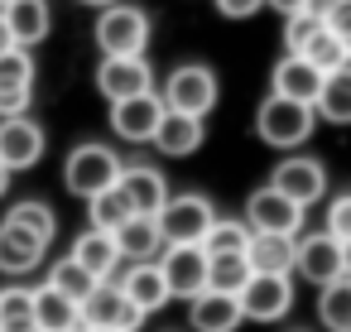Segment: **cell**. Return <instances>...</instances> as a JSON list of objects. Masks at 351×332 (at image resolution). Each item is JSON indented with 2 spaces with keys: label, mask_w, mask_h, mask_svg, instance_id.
Returning a JSON list of instances; mask_svg holds the SVG:
<instances>
[{
  "label": "cell",
  "mask_w": 351,
  "mask_h": 332,
  "mask_svg": "<svg viewBox=\"0 0 351 332\" xmlns=\"http://www.w3.org/2000/svg\"><path fill=\"white\" fill-rule=\"evenodd\" d=\"M197 246L207 250V260H212V255H245V246H250V226H245V222H226V217H217Z\"/></svg>",
  "instance_id": "29"
},
{
  "label": "cell",
  "mask_w": 351,
  "mask_h": 332,
  "mask_svg": "<svg viewBox=\"0 0 351 332\" xmlns=\"http://www.w3.org/2000/svg\"><path fill=\"white\" fill-rule=\"evenodd\" d=\"M34 327H39V332L82 327V308H77L68 294H58L53 284H44V289H34Z\"/></svg>",
  "instance_id": "26"
},
{
  "label": "cell",
  "mask_w": 351,
  "mask_h": 332,
  "mask_svg": "<svg viewBox=\"0 0 351 332\" xmlns=\"http://www.w3.org/2000/svg\"><path fill=\"white\" fill-rule=\"evenodd\" d=\"M269 188H279L289 202H298V207H313L322 193H327V164L322 159H313V154H293V159H284L274 174H269Z\"/></svg>",
  "instance_id": "11"
},
{
  "label": "cell",
  "mask_w": 351,
  "mask_h": 332,
  "mask_svg": "<svg viewBox=\"0 0 351 332\" xmlns=\"http://www.w3.org/2000/svg\"><path fill=\"white\" fill-rule=\"evenodd\" d=\"M5 188H10V169L0 164V198H5Z\"/></svg>",
  "instance_id": "44"
},
{
  "label": "cell",
  "mask_w": 351,
  "mask_h": 332,
  "mask_svg": "<svg viewBox=\"0 0 351 332\" xmlns=\"http://www.w3.org/2000/svg\"><path fill=\"white\" fill-rule=\"evenodd\" d=\"M5 222H15V226H25V231H34L39 241H53L58 236V217H53V207L49 202H15L10 212H5Z\"/></svg>",
  "instance_id": "32"
},
{
  "label": "cell",
  "mask_w": 351,
  "mask_h": 332,
  "mask_svg": "<svg viewBox=\"0 0 351 332\" xmlns=\"http://www.w3.org/2000/svg\"><path fill=\"white\" fill-rule=\"evenodd\" d=\"M121 154L111 150V145H77L68 159H63V183H68V193L73 198H97V193H106V188H116V178H121Z\"/></svg>",
  "instance_id": "1"
},
{
  "label": "cell",
  "mask_w": 351,
  "mask_h": 332,
  "mask_svg": "<svg viewBox=\"0 0 351 332\" xmlns=\"http://www.w3.org/2000/svg\"><path fill=\"white\" fill-rule=\"evenodd\" d=\"M188 322H193V332H236L245 322V313H241L236 294L202 289L197 298H188Z\"/></svg>",
  "instance_id": "19"
},
{
  "label": "cell",
  "mask_w": 351,
  "mask_h": 332,
  "mask_svg": "<svg viewBox=\"0 0 351 332\" xmlns=\"http://www.w3.org/2000/svg\"><path fill=\"white\" fill-rule=\"evenodd\" d=\"M82 332H121V327H82Z\"/></svg>",
  "instance_id": "46"
},
{
  "label": "cell",
  "mask_w": 351,
  "mask_h": 332,
  "mask_svg": "<svg viewBox=\"0 0 351 332\" xmlns=\"http://www.w3.org/2000/svg\"><path fill=\"white\" fill-rule=\"evenodd\" d=\"M265 5H274L279 15H298V10H303V0H265Z\"/></svg>",
  "instance_id": "41"
},
{
  "label": "cell",
  "mask_w": 351,
  "mask_h": 332,
  "mask_svg": "<svg viewBox=\"0 0 351 332\" xmlns=\"http://www.w3.org/2000/svg\"><path fill=\"white\" fill-rule=\"evenodd\" d=\"M260 5H265V0H217V10H221L226 20H250Z\"/></svg>",
  "instance_id": "39"
},
{
  "label": "cell",
  "mask_w": 351,
  "mask_h": 332,
  "mask_svg": "<svg viewBox=\"0 0 351 332\" xmlns=\"http://www.w3.org/2000/svg\"><path fill=\"white\" fill-rule=\"evenodd\" d=\"M116 284H121V294L130 298V308H140L145 318H149V313H159V308H164V303L173 298L154 260H135V265H130V270H125V274H121Z\"/></svg>",
  "instance_id": "21"
},
{
  "label": "cell",
  "mask_w": 351,
  "mask_h": 332,
  "mask_svg": "<svg viewBox=\"0 0 351 332\" xmlns=\"http://www.w3.org/2000/svg\"><path fill=\"white\" fill-rule=\"evenodd\" d=\"M82 5H92V10H106V5H116V0H82Z\"/></svg>",
  "instance_id": "45"
},
{
  "label": "cell",
  "mask_w": 351,
  "mask_h": 332,
  "mask_svg": "<svg viewBox=\"0 0 351 332\" xmlns=\"http://www.w3.org/2000/svg\"><path fill=\"white\" fill-rule=\"evenodd\" d=\"M87 217L97 231H116L121 222H130V202L121 198V188H106V193L87 198Z\"/></svg>",
  "instance_id": "34"
},
{
  "label": "cell",
  "mask_w": 351,
  "mask_h": 332,
  "mask_svg": "<svg viewBox=\"0 0 351 332\" xmlns=\"http://www.w3.org/2000/svg\"><path fill=\"white\" fill-rule=\"evenodd\" d=\"M73 260L101 284V279H116V270L125 265V255H121V246H116V236L111 231H97V226H87L77 241H73Z\"/></svg>",
  "instance_id": "20"
},
{
  "label": "cell",
  "mask_w": 351,
  "mask_h": 332,
  "mask_svg": "<svg viewBox=\"0 0 351 332\" xmlns=\"http://www.w3.org/2000/svg\"><path fill=\"white\" fill-rule=\"evenodd\" d=\"M236 298L250 322H279L293 308V284H289V274H250Z\"/></svg>",
  "instance_id": "10"
},
{
  "label": "cell",
  "mask_w": 351,
  "mask_h": 332,
  "mask_svg": "<svg viewBox=\"0 0 351 332\" xmlns=\"http://www.w3.org/2000/svg\"><path fill=\"white\" fill-rule=\"evenodd\" d=\"M245 265H250V274H293V236L250 231Z\"/></svg>",
  "instance_id": "24"
},
{
  "label": "cell",
  "mask_w": 351,
  "mask_h": 332,
  "mask_svg": "<svg viewBox=\"0 0 351 332\" xmlns=\"http://www.w3.org/2000/svg\"><path fill=\"white\" fill-rule=\"evenodd\" d=\"M5 5H10V0H0V10H5Z\"/></svg>",
  "instance_id": "49"
},
{
  "label": "cell",
  "mask_w": 351,
  "mask_h": 332,
  "mask_svg": "<svg viewBox=\"0 0 351 332\" xmlns=\"http://www.w3.org/2000/svg\"><path fill=\"white\" fill-rule=\"evenodd\" d=\"M245 279H250L245 255H212V260H207V289H217V294H241Z\"/></svg>",
  "instance_id": "33"
},
{
  "label": "cell",
  "mask_w": 351,
  "mask_h": 332,
  "mask_svg": "<svg viewBox=\"0 0 351 332\" xmlns=\"http://www.w3.org/2000/svg\"><path fill=\"white\" fill-rule=\"evenodd\" d=\"M293 270H298L308 284H317V289L346 279V274H341V241H332L327 231L293 236Z\"/></svg>",
  "instance_id": "9"
},
{
  "label": "cell",
  "mask_w": 351,
  "mask_h": 332,
  "mask_svg": "<svg viewBox=\"0 0 351 332\" xmlns=\"http://www.w3.org/2000/svg\"><path fill=\"white\" fill-rule=\"evenodd\" d=\"M164 97L159 92H140V97H125V102H111V130L116 140L125 145H149L159 121H164Z\"/></svg>",
  "instance_id": "7"
},
{
  "label": "cell",
  "mask_w": 351,
  "mask_h": 332,
  "mask_svg": "<svg viewBox=\"0 0 351 332\" xmlns=\"http://www.w3.org/2000/svg\"><path fill=\"white\" fill-rule=\"evenodd\" d=\"M341 274H346V279H351V241H346V246H341Z\"/></svg>",
  "instance_id": "43"
},
{
  "label": "cell",
  "mask_w": 351,
  "mask_h": 332,
  "mask_svg": "<svg viewBox=\"0 0 351 332\" xmlns=\"http://www.w3.org/2000/svg\"><path fill=\"white\" fill-rule=\"evenodd\" d=\"M159 97H164L169 111H183V116H202L207 121V111L221 97V82H217V73L207 63H183V68L169 73V82H164Z\"/></svg>",
  "instance_id": "5"
},
{
  "label": "cell",
  "mask_w": 351,
  "mask_h": 332,
  "mask_svg": "<svg viewBox=\"0 0 351 332\" xmlns=\"http://www.w3.org/2000/svg\"><path fill=\"white\" fill-rule=\"evenodd\" d=\"M269 92H274V97H289V102L313 106V102H317V92H322V73H317L308 58L284 54V58L274 63V73H269Z\"/></svg>",
  "instance_id": "17"
},
{
  "label": "cell",
  "mask_w": 351,
  "mask_h": 332,
  "mask_svg": "<svg viewBox=\"0 0 351 332\" xmlns=\"http://www.w3.org/2000/svg\"><path fill=\"white\" fill-rule=\"evenodd\" d=\"M159 274L173 298H197L207 289V250L202 246H164Z\"/></svg>",
  "instance_id": "15"
},
{
  "label": "cell",
  "mask_w": 351,
  "mask_h": 332,
  "mask_svg": "<svg viewBox=\"0 0 351 332\" xmlns=\"http://www.w3.org/2000/svg\"><path fill=\"white\" fill-rule=\"evenodd\" d=\"M303 212L298 202H289L279 188H255L245 202V226L250 231H269V236H303Z\"/></svg>",
  "instance_id": "6"
},
{
  "label": "cell",
  "mask_w": 351,
  "mask_h": 332,
  "mask_svg": "<svg viewBox=\"0 0 351 332\" xmlns=\"http://www.w3.org/2000/svg\"><path fill=\"white\" fill-rule=\"evenodd\" d=\"M63 332H82V327H63Z\"/></svg>",
  "instance_id": "48"
},
{
  "label": "cell",
  "mask_w": 351,
  "mask_h": 332,
  "mask_svg": "<svg viewBox=\"0 0 351 332\" xmlns=\"http://www.w3.org/2000/svg\"><path fill=\"white\" fill-rule=\"evenodd\" d=\"M317 318H322V327H327V332H351V279L322 284Z\"/></svg>",
  "instance_id": "30"
},
{
  "label": "cell",
  "mask_w": 351,
  "mask_h": 332,
  "mask_svg": "<svg viewBox=\"0 0 351 332\" xmlns=\"http://www.w3.org/2000/svg\"><path fill=\"white\" fill-rule=\"evenodd\" d=\"M298 58H308L322 78H327V73H337V68H346V49H341V39H337L327 25H322V29H317V34L298 49Z\"/></svg>",
  "instance_id": "31"
},
{
  "label": "cell",
  "mask_w": 351,
  "mask_h": 332,
  "mask_svg": "<svg viewBox=\"0 0 351 332\" xmlns=\"http://www.w3.org/2000/svg\"><path fill=\"white\" fill-rule=\"evenodd\" d=\"M337 5H341V0H303V10H308V15H317V20H327Z\"/></svg>",
  "instance_id": "40"
},
{
  "label": "cell",
  "mask_w": 351,
  "mask_h": 332,
  "mask_svg": "<svg viewBox=\"0 0 351 332\" xmlns=\"http://www.w3.org/2000/svg\"><path fill=\"white\" fill-rule=\"evenodd\" d=\"M0 332H39L34 327V289H25V284L0 289Z\"/></svg>",
  "instance_id": "28"
},
{
  "label": "cell",
  "mask_w": 351,
  "mask_h": 332,
  "mask_svg": "<svg viewBox=\"0 0 351 332\" xmlns=\"http://www.w3.org/2000/svg\"><path fill=\"white\" fill-rule=\"evenodd\" d=\"M346 73H351V54H346Z\"/></svg>",
  "instance_id": "47"
},
{
  "label": "cell",
  "mask_w": 351,
  "mask_h": 332,
  "mask_svg": "<svg viewBox=\"0 0 351 332\" xmlns=\"http://www.w3.org/2000/svg\"><path fill=\"white\" fill-rule=\"evenodd\" d=\"M29 102H34V58L29 49H5L0 54V121L29 116Z\"/></svg>",
  "instance_id": "13"
},
{
  "label": "cell",
  "mask_w": 351,
  "mask_h": 332,
  "mask_svg": "<svg viewBox=\"0 0 351 332\" xmlns=\"http://www.w3.org/2000/svg\"><path fill=\"white\" fill-rule=\"evenodd\" d=\"M77 308H82V327H121V332H135L145 322V313L130 308V298L121 294L116 279H101Z\"/></svg>",
  "instance_id": "12"
},
{
  "label": "cell",
  "mask_w": 351,
  "mask_h": 332,
  "mask_svg": "<svg viewBox=\"0 0 351 332\" xmlns=\"http://www.w3.org/2000/svg\"><path fill=\"white\" fill-rule=\"evenodd\" d=\"M49 284H53L58 294H68L73 303H82V298H87V294L97 289V279H92V274H87V270H82V265H77L73 255H68V260H58V265L49 270Z\"/></svg>",
  "instance_id": "35"
},
{
  "label": "cell",
  "mask_w": 351,
  "mask_h": 332,
  "mask_svg": "<svg viewBox=\"0 0 351 332\" xmlns=\"http://www.w3.org/2000/svg\"><path fill=\"white\" fill-rule=\"evenodd\" d=\"M5 29H10V39H15V49H34V44H44L49 39V29H53V10H49V0H10L5 10Z\"/></svg>",
  "instance_id": "23"
},
{
  "label": "cell",
  "mask_w": 351,
  "mask_h": 332,
  "mask_svg": "<svg viewBox=\"0 0 351 332\" xmlns=\"http://www.w3.org/2000/svg\"><path fill=\"white\" fill-rule=\"evenodd\" d=\"M97 92L106 102H125L140 92H154V68L145 54H125V58H101L97 63Z\"/></svg>",
  "instance_id": "8"
},
{
  "label": "cell",
  "mask_w": 351,
  "mask_h": 332,
  "mask_svg": "<svg viewBox=\"0 0 351 332\" xmlns=\"http://www.w3.org/2000/svg\"><path fill=\"white\" fill-rule=\"evenodd\" d=\"M313 116H322L332 126H351V73L346 68H337V73L322 78V92L313 102Z\"/></svg>",
  "instance_id": "27"
},
{
  "label": "cell",
  "mask_w": 351,
  "mask_h": 332,
  "mask_svg": "<svg viewBox=\"0 0 351 332\" xmlns=\"http://www.w3.org/2000/svg\"><path fill=\"white\" fill-rule=\"evenodd\" d=\"M154 222H159L164 246H197V241L207 236V226L217 222V207H212L202 193H173V198L154 212Z\"/></svg>",
  "instance_id": "4"
},
{
  "label": "cell",
  "mask_w": 351,
  "mask_h": 332,
  "mask_svg": "<svg viewBox=\"0 0 351 332\" xmlns=\"http://www.w3.org/2000/svg\"><path fill=\"white\" fill-rule=\"evenodd\" d=\"M116 188L130 202V212H140V217H154L169 202V183H164V174L154 164H125L121 178H116Z\"/></svg>",
  "instance_id": "16"
},
{
  "label": "cell",
  "mask_w": 351,
  "mask_h": 332,
  "mask_svg": "<svg viewBox=\"0 0 351 332\" xmlns=\"http://www.w3.org/2000/svg\"><path fill=\"white\" fill-rule=\"evenodd\" d=\"M44 159V126L29 116H5L0 121V164L10 174H25Z\"/></svg>",
  "instance_id": "14"
},
{
  "label": "cell",
  "mask_w": 351,
  "mask_h": 332,
  "mask_svg": "<svg viewBox=\"0 0 351 332\" xmlns=\"http://www.w3.org/2000/svg\"><path fill=\"white\" fill-rule=\"evenodd\" d=\"M149 15L140 5H125V0H116V5H106L97 15V49L101 58H125V54H145L149 44Z\"/></svg>",
  "instance_id": "3"
},
{
  "label": "cell",
  "mask_w": 351,
  "mask_h": 332,
  "mask_svg": "<svg viewBox=\"0 0 351 332\" xmlns=\"http://www.w3.org/2000/svg\"><path fill=\"white\" fill-rule=\"evenodd\" d=\"M116 246H121V255L135 265V260H154L159 250H164V236H159V222L154 217H140V212H130V222H121L116 231Z\"/></svg>",
  "instance_id": "25"
},
{
  "label": "cell",
  "mask_w": 351,
  "mask_h": 332,
  "mask_svg": "<svg viewBox=\"0 0 351 332\" xmlns=\"http://www.w3.org/2000/svg\"><path fill=\"white\" fill-rule=\"evenodd\" d=\"M313 126H317L313 106L289 102V97H274V92H269V97L260 102V111H255V130H260V140L274 145V150H298V145L313 135Z\"/></svg>",
  "instance_id": "2"
},
{
  "label": "cell",
  "mask_w": 351,
  "mask_h": 332,
  "mask_svg": "<svg viewBox=\"0 0 351 332\" xmlns=\"http://www.w3.org/2000/svg\"><path fill=\"white\" fill-rule=\"evenodd\" d=\"M332 241H351V193H337L332 202H327V226H322Z\"/></svg>",
  "instance_id": "37"
},
{
  "label": "cell",
  "mask_w": 351,
  "mask_h": 332,
  "mask_svg": "<svg viewBox=\"0 0 351 332\" xmlns=\"http://www.w3.org/2000/svg\"><path fill=\"white\" fill-rule=\"evenodd\" d=\"M49 241H39L34 231L15 226V222H0V274H29L44 265Z\"/></svg>",
  "instance_id": "22"
},
{
  "label": "cell",
  "mask_w": 351,
  "mask_h": 332,
  "mask_svg": "<svg viewBox=\"0 0 351 332\" xmlns=\"http://www.w3.org/2000/svg\"><path fill=\"white\" fill-rule=\"evenodd\" d=\"M5 49H15V39H10V29H5V15H0V54Z\"/></svg>",
  "instance_id": "42"
},
{
  "label": "cell",
  "mask_w": 351,
  "mask_h": 332,
  "mask_svg": "<svg viewBox=\"0 0 351 332\" xmlns=\"http://www.w3.org/2000/svg\"><path fill=\"white\" fill-rule=\"evenodd\" d=\"M317 29H322V20H317V15H308V10L284 15V54H298V49H303Z\"/></svg>",
  "instance_id": "36"
},
{
  "label": "cell",
  "mask_w": 351,
  "mask_h": 332,
  "mask_svg": "<svg viewBox=\"0 0 351 332\" xmlns=\"http://www.w3.org/2000/svg\"><path fill=\"white\" fill-rule=\"evenodd\" d=\"M322 25H327V29H332V34L341 39V49L351 54V0H341V5H337V10H332V15H327Z\"/></svg>",
  "instance_id": "38"
},
{
  "label": "cell",
  "mask_w": 351,
  "mask_h": 332,
  "mask_svg": "<svg viewBox=\"0 0 351 332\" xmlns=\"http://www.w3.org/2000/svg\"><path fill=\"white\" fill-rule=\"evenodd\" d=\"M202 140H207V121H202V116L164 111V121H159V130H154L149 145H154L159 154H169V159H188V154L202 150Z\"/></svg>",
  "instance_id": "18"
}]
</instances>
